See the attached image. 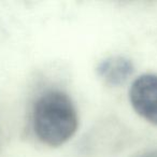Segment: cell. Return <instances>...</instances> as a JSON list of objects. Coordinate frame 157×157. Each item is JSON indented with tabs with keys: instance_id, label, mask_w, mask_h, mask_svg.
I'll list each match as a JSON object with an SVG mask.
<instances>
[{
	"instance_id": "obj_2",
	"label": "cell",
	"mask_w": 157,
	"mask_h": 157,
	"mask_svg": "<svg viewBox=\"0 0 157 157\" xmlns=\"http://www.w3.org/2000/svg\"><path fill=\"white\" fill-rule=\"evenodd\" d=\"M129 100L141 117L157 125V74H142L136 78L129 90Z\"/></svg>"
},
{
	"instance_id": "obj_3",
	"label": "cell",
	"mask_w": 157,
	"mask_h": 157,
	"mask_svg": "<svg viewBox=\"0 0 157 157\" xmlns=\"http://www.w3.org/2000/svg\"><path fill=\"white\" fill-rule=\"evenodd\" d=\"M97 74L110 86H120L126 83L135 71L132 61L124 56H110L97 66Z\"/></svg>"
},
{
	"instance_id": "obj_1",
	"label": "cell",
	"mask_w": 157,
	"mask_h": 157,
	"mask_svg": "<svg viewBox=\"0 0 157 157\" xmlns=\"http://www.w3.org/2000/svg\"><path fill=\"white\" fill-rule=\"evenodd\" d=\"M75 105L61 90H48L36 100L33 127L37 138L46 145L57 147L68 142L78 130Z\"/></svg>"
}]
</instances>
